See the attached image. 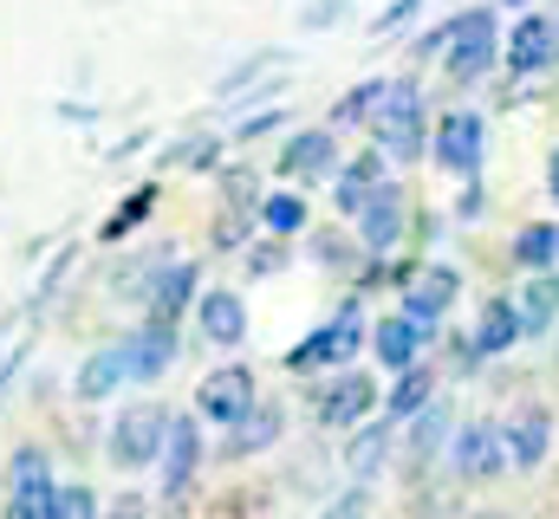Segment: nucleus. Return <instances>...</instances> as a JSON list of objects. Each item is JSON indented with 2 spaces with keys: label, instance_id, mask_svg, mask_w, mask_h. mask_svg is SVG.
Returning <instances> with one entry per match:
<instances>
[{
  "label": "nucleus",
  "instance_id": "1",
  "mask_svg": "<svg viewBox=\"0 0 559 519\" xmlns=\"http://www.w3.org/2000/svg\"><path fill=\"white\" fill-rule=\"evenodd\" d=\"M495 7H468V13H455L449 26H442V65H449V79L455 85H468V79H481L488 65H495Z\"/></svg>",
  "mask_w": 559,
  "mask_h": 519
},
{
  "label": "nucleus",
  "instance_id": "2",
  "mask_svg": "<svg viewBox=\"0 0 559 519\" xmlns=\"http://www.w3.org/2000/svg\"><path fill=\"white\" fill-rule=\"evenodd\" d=\"M358 345H365V318H358V305H338V318H332V325H319L312 338H299V345L286 351V371H293V377H312V371L352 364V358H358Z\"/></svg>",
  "mask_w": 559,
  "mask_h": 519
},
{
  "label": "nucleus",
  "instance_id": "3",
  "mask_svg": "<svg viewBox=\"0 0 559 519\" xmlns=\"http://www.w3.org/2000/svg\"><path fill=\"white\" fill-rule=\"evenodd\" d=\"M163 435H169V409H156V402H131V409H118V415H111V461H118L124 474L156 468Z\"/></svg>",
  "mask_w": 559,
  "mask_h": 519
},
{
  "label": "nucleus",
  "instance_id": "4",
  "mask_svg": "<svg viewBox=\"0 0 559 519\" xmlns=\"http://www.w3.org/2000/svg\"><path fill=\"white\" fill-rule=\"evenodd\" d=\"M378 143H384V156H397V162H411L423 149V98L411 79H391L384 85V105H378Z\"/></svg>",
  "mask_w": 559,
  "mask_h": 519
},
{
  "label": "nucleus",
  "instance_id": "5",
  "mask_svg": "<svg viewBox=\"0 0 559 519\" xmlns=\"http://www.w3.org/2000/svg\"><path fill=\"white\" fill-rule=\"evenodd\" d=\"M442 468H449V481H495V474L508 468V455H501V429H495V422H468V429H455L449 448H442Z\"/></svg>",
  "mask_w": 559,
  "mask_h": 519
},
{
  "label": "nucleus",
  "instance_id": "6",
  "mask_svg": "<svg viewBox=\"0 0 559 519\" xmlns=\"http://www.w3.org/2000/svg\"><path fill=\"white\" fill-rule=\"evenodd\" d=\"M352 221H358V241H365L371 254H391V248L404 241V228H411V195H404L397 182H378Z\"/></svg>",
  "mask_w": 559,
  "mask_h": 519
},
{
  "label": "nucleus",
  "instance_id": "7",
  "mask_svg": "<svg viewBox=\"0 0 559 519\" xmlns=\"http://www.w3.org/2000/svg\"><path fill=\"white\" fill-rule=\"evenodd\" d=\"M547 448H554V415H547L540 402H527V409H514V415L501 422V455H508L514 474H534V468L547 461Z\"/></svg>",
  "mask_w": 559,
  "mask_h": 519
},
{
  "label": "nucleus",
  "instance_id": "8",
  "mask_svg": "<svg viewBox=\"0 0 559 519\" xmlns=\"http://www.w3.org/2000/svg\"><path fill=\"white\" fill-rule=\"evenodd\" d=\"M7 507L13 519H52V461L39 448H20L7 468Z\"/></svg>",
  "mask_w": 559,
  "mask_h": 519
},
{
  "label": "nucleus",
  "instance_id": "9",
  "mask_svg": "<svg viewBox=\"0 0 559 519\" xmlns=\"http://www.w3.org/2000/svg\"><path fill=\"white\" fill-rule=\"evenodd\" d=\"M195 409L209 415V422H241L248 409H254V371L248 364H222V371H209L202 384H195Z\"/></svg>",
  "mask_w": 559,
  "mask_h": 519
},
{
  "label": "nucleus",
  "instance_id": "10",
  "mask_svg": "<svg viewBox=\"0 0 559 519\" xmlns=\"http://www.w3.org/2000/svg\"><path fill=\"white\" fill-rule=\"evenodd\" d=\"M429 156H436V169H449V176H475L481 169V118L475 111H449L436 136H429Z\"/></svg>",
  "mask_w": 559,
  "mask_h": 519
},
{
  "label": "nucleus",
  "instance_id": "11",
  "mask_svg": "<svg viewBox=\"0 0 559 519\" xmlns=\"http://www.w3.org/2000/svg\"><path fill=\"white\" fill-rule=\"evenodd\" d=\"M371 409H378V384H371L365 371H338L332 384L319 389V422H325V429H345V435H352Z\"/></svg>",
  "mask_w": 559,
  "mask_h": 519
},
{
  "label": "nucleus",
  "instance_id": "12",
  "mask_svg": "<svg viewBox=\"0 0 559 519\" xmlns=\"http://www.w3.org/2000/svg\"><path fill=\"white\" fill-rule=\"evenodd\" d=\"M397 286H404V312H411V318H423V325H436L442 312H455L462 273H455V266H423V273H404Z\"/></svg>",
  "mask_w": 559,
  "mask_h": 519
},
{
  "label": "nucleus",
  "instance_id": "13",
  "mask_svg": "<svg viewBox=\"0 0 559 519\" xmlns=\"http://www.w3.org/2000/svg\"><path fill=\"white\" fill-rule=\"evenodd\" d=\"M338 169V149H332V130H293L286 136V149H280V176L286 182H325Z\"/></svg>",
  "mask_w": 559,
  "mask_h": 519
},
{
  "label": "nucleus",
  "instance_id": "14",
  "mask_svg": "<svg viewBox=\"0 0 559 519\" xmlns=\"http://www.w3.org/2000/svg\"><path fill=\"white\" fill-rule=\"evenodd\" d=\"M547 65H559V20L527 13V20L514 26V39H508V72L534 79V72H547Z\"/></svg>",
  "mask_w": 559,
  "mask_h": 519
},
{
  "label": "nucleus",
  "instance_id": "15",
  "mask_svg": "<svg viewBox=\"0 0 559 519\" xmlns=\"http://www.w3.org/2000/svg\"><path fill=\"white\" fill-rule=\"evenodd\" d=\"M449 435H455V415L429 396L417 415H411V429H404V474H423V468L449 448Z\"/></svg>",
  "mask_w": 559,
  "mask_h": 519
},
{
  "label": "nucleus",
  "instance_id": "16",
  "mask_svg": "<svg viewBox=\"0 0 559 519\" xmlns=\"http://www.w3.org/2000/svg\"><path fill=\"white\" fill-rule=\"evenodd\" d=\"M163 494H182L189 481H195V468H202V429H195V415H169V435H163Z\"/></svg>",
  "mask_w": 559,
  "mask_h": 519
},
{
  "label": "nucleus",
  "instance_id": "17",
  "mask_svg": "<svg viewBox=\"0 0 559 519\" xmlns=\"http://www.w3.org/2000/svg\"><path fill=\"white\" fill-rule=\"evenodd\" d=\"M124 358H131V384H156L176 364V325L169 318H143V331L124 338Z\"/></svg>",
  "mask_w": 559,
  "mask_h": 519
},
{
  "label": "nucleus",
  "instance_id": "18",
  "mask_svg": "<svg viewBox=\"0 0 559 519\" xmlns=\"http://www.w3.org/2000/svg\"><path fill=\"white\" fill-rule=\"evenodd\" d=\"M423 338H429V325L423 318H411L404 305L391 312V318H378V331H371V345H378V364L397 377V371H411L423 358Z\"/></svg>",
  "mask_w": 559,
  "mask_h": 519
},
{
  "label": "nucleus",
  "instance_id": "19",
  "mask_svg": "<svg viewBox=\"0 0 559 519\" xmlns=\"http://www.w3.org/2000/svg\"><path fill=\"white\" fill-rule=\"evenodd\" d=\"M195 299V260H163L156 273H150V286H143V305H150V318H182V305Z\"/></svg>",
  "mask_w": 559,
  "mask_h": 519
},
{
  "label": "nucleus",
  "instance_id": "20",
  "mask_svg": "<svg viewBox=\"0 0 559 519\" xmlns=\"http://www.w3.org/2000/svg\"><path fill=\"white\" fill-rule=\"evenodd\" d=\"M521 338H527L521 305H514V299H488L481 318H475V345H481V358H501V351H514Z\"/></svg>",
  "mask_w": 559,
  "mask_h": 519
},
{
  "label": "nucleus",
  "instance_id": "21",
  "mask_svg": "<svg viewBox=\"0 0 559 519\" xmlns=\"http://www.w3.org/2000/svg\"><path fill=\"white\" fill-rule=\"evenodd\" d=\"M195 325H202L209 345H241V338H248V305H241L235 292H202Z\"/></svg>",
  "mask_w": 559,
  "mask_h": 519
},
{
  "label": "nucleus",
  "instance_id": "22",
  "mask_svg": "<svg viewBox=\"0 0 559 519\" xmlns=\"http://www.w3.org/2000/svg\"><path fill=\"white\" fill-rule=\"evenodd\" d=\"M384 461H391V422H358L352 429V442H345V474H358V481H371V474H384Z\"/></svg>",
  "mask_w": 559,
  "mask_h": 519
},
{
  "label": "nucleus",
  "instance_id": "23",
  "mask_svg": "<svg viewBox=\"0 0 559 519\" xmlns=\"http://www.w3.org/2000/svg\"><path fill=\"white\" fill-rule=\"evenodd\" d=\"M280 429H286V409H280V402H254L241 422H228V455H261V448H274Z\"/></svg>",
  "mask_w": 559,
  "mask_h": 519
},
{
  "label": "nucleus",
  "instance_id": "24",
  "mask_svg": "<svg viewBox=\"0 0 559 519\" xmlns=\"http://www.w3.org/2000/svg\"><path fill=\"white\" fill-rule=\"evenodd\" d=\"M118 384H131V358H124V345H105V351H92V358L79 364V377H72V389H79L85 402L111 396Z\"/></svg>",
  "mask_w": 559,
  "mask_h": 519
},
{
  "label": "nucleus",
  "instance_id": "25",
  "mask_svg": "<svg viewBox=\"0 0 559 519\" xmlns=\"http://www.w3.org/2000/svg\"><path fill=\"white\" fill-rule=\"evenodd\" d=\"M384 162H391L384 149H365V156H352V169H338V215H345V221H352V215L365 208V195L384 182Z\"/></svg>",
  "mask_w": 559,
  "mask_h": 519
},
{
  "label": "nucleus",
  "instance_id": "26",
  "mask_svg": "<svg viewBox=\"0 0 559 519\" xmlns=\"http://www.w3.org/2000/svg\"><path fill=\"white\" fill-rule=\"evenodd\" d=\"M429 396H436L429 371H423V364H411V371H397V384H391V396H384V415H391V422H411Z\"/></svg>",
  "mask_w": 559,
  "mask_h": 519
},
{
  "label": "nucleus",
  "instance_id": "27",
  "mask_svg": "<svg viewBox=\"0 0 559 519\" xmlns=\"http://www.w3.org/2000/svg\"><path fill=\"white\" fill-rule=\"evenodd\" d=\"M384 85H391V79H365V85H352V92L332 105V124H371L378 105H384Z\"/></svg>",
  "mask_w": 559,
  "mask_h": 519
},
{
  "label": "nucleus",
  "instance_id": "28",
  "mask_svg": "<svg viewBox=\"0 0 559 519\" xmlns=\"http://www.w3.org/2000/svg\"><path fill=\"white\" fill-rule=\"evenodd\" d=\"M521 318H527V331H547L559 318V279L554 266L547 273H534V286H527V299H521Z\"/></svg>",
  "mask_w": 559,
  "mask_h": 519
},
{
  "label": "nucleus",
  "instance_id": "29",
  "mask_svg": "<svg viewBox=\"0 0 559 519\" xmlns=\"http://www.w3.org/2000/svg\"><path fill=\"white\" fill-rule=\"evenodd\" d=\"M514 260H521L527 273H547L559 260V228H547V221H540V228H521V234H514Z\"/></svg>",
  "mask_w": 559,
  "mask_h": 519
},
{
  "label": "nucleus",
  "instance_id": "30",
  "mask_svg": "<svg viewBox=\"0 0 559 519\" xmlns=\"http://www.w3.org/2000/svg\"><path fill=\"white\" fill-rule=\"evenodd\" d=\"M261 221H267L274 234H299V228H306V195H267V202H261Z\"/></svg>",
  "mask_w": 559,
  "mask_h": 519
},
{
  "label": "nucleus",
  "instance_id": "31",
  "mask_svg": "<svg viewBox=\"0 0 559 519\" xmlns=\"http://www.w3.org/2000/svg\"><path fill=\"white\" fill-rule=\"evenodd\" d=\"M150 208H156V189H138V195H131V202H124V208H118V215L105 221V241H118V234H131V228H138V221L150 215Z\"/></svg>",
  "mask_w": 559,
  "mask_h": 519
},
{
  "label": "nucleus",
  "instance_id": "32",
  "mask_svg": "<svg viewBox=\"0 0 559 519\" xmlns=\"http://www.w3.org/2000/svg\"><path fill=\"white\" fill-rule=\"evenodd\" d=\"M85 514H98L92 487H52V519H85Z\"/></svg>",
  "mask_w": 559,
  "mask_h": 519
},
{
  "label": "nucleus",
  "instance_id": "33",
  "mask_svg": "<svg viewBox=\"0 0 559 519\" xmlns=\"http://www.w3.org/2000/svg\"><path fill=\"white\" fill-rule=\"evenodd\" d=\"M215 149H222L215 136H195V143H176L169 162H182V169H215Z\"/></svg>",
  "mask_w": 559,
  "mask_h": 519
},
{
  "label": "nucleus",
  "instance_id": "34",
  "mask_svg": "<svg viewBox=\"0 0 559 519\" xmlns=\"http://www.w3.org/2000/svg\"><path fill=\"white\" fill-rule=\"evenodd\" d=\"M423 13V0H391L384 13H378V33H391V26H404V20H417Z\"/></svg>",
  "mask_w": 559,
  "mask_h": 519
},
{
  "label": "nucleus",
  "instance_id": "35",
  "mask_svg": "<svg viewBox=\"0 0 559 519\" xmlns=\"http://www.w3.org/2000/svg\"><path fill=\"white\" fill-rule=\"evenodd\" d=\"M280 266H286L280 248H254V254H248V273H254V279H267V273H280Z\"/></svg>",
  "mask_w": 559,
  "mask_h": 519
},
{
  "label": "nucleus",
  "instance_id": "36",
  "mask_svg": "<svg viewBox=\"0 0 559 519\" xmlns=\"http://www.w3.org/2000/svg\"><path fill=\"white\" fill-rule=\"evenodd\" d=\"M475 358H481V345H475V338H455V345H449V364H455L462 377L475 371Z\"/></svg>",
  "mask_w": 559,
  "mask_h": 519
},
{
  "label": "nucleus",
  "instance_id": "37",
  "mask_svg": "<svg viewBox=\"0 0 559 519\" xmlns=\"http://www.w3.org/2000/svg\"><path fill=\"white\" fill-rule=\"evenodd\" d=\"M280 124V105L274 111H261V118H248V124H241V136H261V130H274Z\"/></svg>",
  "mask_w": 559,
  "mask_h": 519
},
{
  "label": "nucleus",
  "instance_id": "38",
  "mask_svg": "<svg viewBox=\"0 0 559 519\" xmlns=\"http://www.w3.org/2000/svg\"><path fill=\"white\" fill-rule=\"evenodd\" d=\"M547 189H554V202H559V149H554V162H547Z\"/></svg>",
  "mask_w": 559,
  "mask_h": 519
},
{
  "label": "nucleus",
  "instance_id": "39",
  "mask_svg": "<svg viewBox=\"0 0 559 519\" xmlns=\"http://www.w3.org/2000/svg\"><path fill=\"white\" fill-rule=\"evenodd\" d=\"M508 7H534V0H508Z\"/></svg>",
  "mask_w": 559,
  "mask_h": 519
}]
</instances>
